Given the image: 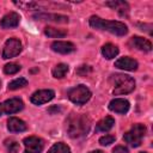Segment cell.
<instances>
[{
  "mask_svg": "<svg viewBox=\"0 0 153 153\" xmlns=\"http://www.w3.org/2000/svg\"><path fill=\"white\" fill-rule=\"evenodd\" d=\"M92 121L85 114L72 112L66 120V131L72 139H80L88 134Z\"/></svg>",
  "mask_w": 153,
  "mask_h": 153,
  "instance_id": "cell-1",
  "label": "cell"
},
{
  "mask_svg": "<svg viewBox=\"0 0 153 153\" xmlns=\"http://www.w3.org/2000/svg\"><path fill=\"white\" fill-rule=\"evenodd\" d=\"M90 25L93 29L108 31L117 36H124L128 32V27L124 23L117 22V20H105L98 16H92L90 18Z\"/></svg>",
  "mask_w": 153,
  "mask_h": 153,
  "instance_id": "cell-2",
  "label": "cell"
},
{
  "mask_svg": "<svg viewBox=\"0 0 153 153\" xmlns=\"http://www.w3.org/2000/svg\"><path fill=\"white\" fill-rule=\"evenodd\" d=\"M110 82L114 85L112 93L115 96L130 93L135 88V80L126 74H112L110 76Z\"/></svg>",
  "mask_w": 153,
  "mask_h": 153,
  "instance_id": "cell-3",
  "label": "cell"
},
{
  "mask_svg": "<svg viewBox=\"0 0 153 153\" xmlns=\"http://www.w3.org/2000/svg\"><path fill=\"white\" fill-rule=\"evenodd\" d=\"M145 134H146V127L141 123H136L130 128V130H128L123 135V140L127 143H129L131 147H139L142 142Z\"/></svg>",
  "mask_w": 153,
  "mask_h": 153,
  "instance_id": "cell-4",
  "label": "cell"
},
{
  "mask_svg": "<svg viewBox=\"0 0 153 153\" xmlns=\"http://www.w3.org/2000/svg\"><path fill=\"white\" fill-rule=\"evenodd\" d=\"M92 93L85 85H78L68 91V98L76 105H82L90 100Z\"/></svg>",
  "mask_w": 153,
  "mask_h": 153,
  "instance_id": "cell-5",
  "label": "cell"
},
{
  "mask_svg": "<svg viewBox=\"0 0 153 153\" xmlns=\"http://www.w3.org/2000/svg\"><path fill=\"white\" fill-rule=\"evenodd\" d=\"M22 49H23L22 43L18 38H16V37L8 38L5 42L4 48H2V59L7 60V59H11V57H14V56L20 54Z\"/></svg>",
  "mask_w": 153,
  "mask_h": 153,
  "instance_id": "cell-6",
  "label": "cell"
},
{
  "mask_svg": "<svg viewBox=\"0 0 153 153\" xmlns=\"http://www.w3.org/2000/svg\"><path fill=\"white\" fill-rule=\"evenodd\" d=\"M24 103L20 98H11L0 103V115H11L23 110Z\"/></svg>",
  "mask_w": 153,
  "mask_h": 153,
  "instance_id": "cell-7",
  "label": "cell"
},
{
  "mask_svg": "<svg viewBox=\"0 0 153 153\" xmlns=\"http://www.w3.org/2000/svg\"><path fill=\"white\" fill-rule=\"evenodd\" d=\"M25 153H41L44 148V141L38 136H27L23 141Z\"/></svg>",
  "mask_w": 153,
  "mask_h": 153,
  "instance_id": "cell-8",
  "label": "cell"
},
{
  "mask_svg": "<svg viewBox=\"0 0 153 153\" xmlns=\"http://www.w3.org/2000/svg\"><path fill=\"white\" fill-rule=\"evenodd\" d=\"M55 97V92L53 90H38L32 93L31 96V102L36 105H42L44 103L50 102Z\"/></svg>",
  "mask_w": 153,
  "mask_h": 153,
  "instance_id": "cell-9",
  "label": "cell"
},
{
  "mask_svg": "<svg viewBox=\"0 0 153 153\" xmlns=\"http://www.w3.org/2000/svg\"><path fill=\"white\" fill-rule=\"evenodd\" d=\"M129 108H130L129 102L123 98H115L109 103V110L117 114H127L129 111Z\"/></svg>",
  "mask_w": 153,
  "mask_h": 153,
  "instance_id": "cell-10",
  "label": "cell"
},
{
  "mask_svg": "<svg viewBox=\"0 0 153 153\" xmlns=\"http://www.w3.org/2000/svg\"><path fill=\"white\" fill-rule=\"evenodd\" d=\"M19 22H20V16L17 12H10L5 14L0 20V26L2 29H12V27H17L19 25Z\"/></svg>",
  "mask_w": 153,
  "mask_h": 153,
  "instance_id": "cell-11",
  "label": "cell"
},
{
  "mask_svg": "<svg viewBox=\"0 0 153 153\" xmlns=\"http://www.w3.org/2000/svg\"><path fill=\"white\" fill-rule=\"evenodd\" d=\"M129 45L131 48H135V49L141 50V51H151L152 50V43L148 39L140 37V36L131 37L129 41Z\"/></svg>",
  "mask_w": 153,
  "mask_h": 153,
  "instance_id": "cell-12",
  "label": "cell"
},
{
  "mask_svg": "<svg viewBox=\"0 0 153 153\" xmlns=\"http://www.w3.org/2000/svg\"><path fill=\"white\" fill-rule=\"evenodd\" d=\"M35 19L37 20H47V22H54V23H68V17L63 14H57V13H37L33 16Z\"/></svg>",
  "mask_w": 153,
  "mask_h": 153,
  "instance_id": "cell-13",
  "label": "cell"
},
{
  "mask_svg": "<svg viewBox=\"0 0 153 153\" xmlns=\"http://www.w3.org/2000/svg\"><path fill=\"white\" fill-rule=\"evenodd\" d=\"M137 61L129 57V56H123V57H120L116 62H115V67L116 68H120V69H124V71H136L137 69Z\"/></svg>",
  "mask_w": 153,
  "mask_h": 153,
  "instance_id": "cell-14",
  "label": "cell"
},
{
  "mask_svg": "<svg viewBox=\"0 0 153 153\" xmlns=\"http://www.w3.org/2000/svg\"><path fill=\"white\" fill-rule=\"evenodd\" d=\"M51 49L55 53L59 54H69L75 50V45L71 42H65V41H55L51 43Z\"/></svg>",
  "mask_w": 153,
  "mask_h": 153,
  "instance_id": "cell-15",
  "label": "cell"
},
{
  "mask_svg": "<svg viewBox=\"0 0 153 153\" xmlns=\"http://www.w3.org/2000/svg\"><path fill=\"white\" fill-rule=\"evenodd\" d=\"M26 124L23 120L17 118V117H10L7 121V129L12 133H20L26 130Z\"/></svg>",
  "mask_w": 153,
  "mask_h": 153,
  "instance_id": "cell-16",
  "label": "cell"
},
{
  "mask_svg": "<svg viewBox=\"0 0 153 153\" xmlns=\"http://www.w3.org/2000/svg\"><path fill=\"white\" fill-rule=\"evenodd\" d=\"M118 48L115 45V44H111V43H106L102 47V55L106 59V60H111L114 57L117 56L118 54Z\"/></svg>",
  "mask_w": 153,
  "mask_h": 153,
  "instance_id": "cell-17",
  "label": "cell"
},
{
  "mask_svg": "<svg viewBox=\"0 0 153 153\" xmlns=\"http://www.w3.org/2000/svg\"><path fill=\"white\" fill-rule=\"evenodd\" d=\"M114 124H115V120L111 117V116H106V117H104V118H102L98 123H97V126H96V130L97 131H109L112 127H114Z\"/></svg>",
  "mask_w": 153,
  "mask_h": 153,
  "instance_id": "cell-18",
  "label": "cell"
},
{
  "mask_svg": "<svg viewBox=\"0 0 153 153\" xmlns=\"http://www.w3.org/2000/svg\"><path fill=\"white\" fill-rule=\"evenodd\" d=\"M106 6H110L112 10H117L121 16H128V4L126 1H109Z\"/></svg>",
  "mask_w": 153,
  "mask_h": 153,
  "instance_id": "cell-19",
  "label": "cell"
},
{
  "mask_svg": "<svg viewBox=\"0 0 153 153\" xmlns=\"http://www.w3.org/2000/svg\"><path fill=\"white\" fill-rule=\"evenodd\" d=\"M44 33L48 37L51 38H62L67 35V31L63 29H57V27H53V26H45L44 27Z\"/></svg>",
  "mask_w": 153,
  "mask_h": 153,
  "instance_id": "cell-20",
  "label": "cell"
},
{
  "mask_svg": "<svg viewBox=\"0 0 153 153\" xmlns=\"http://www.w3.org/2000/svg\"><path fill=\"white\" fill-rule=\"evenodd\" d=\"M68 71H69L68 65H66V63H59L53 69V76L56 78V79H62L68 73Z\"/></svg>",
  "mask_w": 153,
  "mask_h": 153,
  "instance_id": "cell-21",
  "label": "cell"
},
{
  "mask_svg": "<svg viewBox=\"0 0 153 153\" xmlns=\"http://www.w3.org/2000/svg\"><path fill=\"white\" fill-rule=\"evenodd\" d=\"M69 152H71L69 147L63 142H57L53 145L48 151V153H69Z\"/></svg>",
  "mask_w": 153,
  "mask_h": 153,
  "instance_id": "cell-22",
  "label": "cell"
},
{
  "mask_svg": "<svg viewBox=\"0 0 153 153\" xmlns=\"http://www.w3.org/2000/svg\"><path fill=\"white\" fill-rule=\"evenodd\" d=\"M26 85H27V80L25 78H18V79H14L13 81H11L8 84V90L14 91V90L22 88V87H24Z\"/></svg>",
  "mask_w": 153,
  "mask_h": 153,
  "instance_id": "cell-23",
  "label": "cell"
},
{
  "mask_svg": "<svg viewBox=\"0 0 153 153\" xmlns=\"http://www.w3.org/2000/svg\"><path fill=\"white\" fill-rule=\"evenodd\" d=\"M4 145H5L6 149H7V152H10V153H18L19 152V143L13 139L5 140Z\"/></svg>",
  "mask_w": 153,
  "mask_h": 153,
  "instance_id": "cell-24",
  "label": "cell"
},
{
  "mask_svg": "<svg viewBox=\"0 0 153 153\" xmlns=\"http://www.w3.org/2000/svg\"><path fill=\"white\" fill-rule=\"evenodd\" d=\"M20 66L19 65H17V63H7V65H5V67H4V72H5V74H10V75H12V74H16V73H18L19 71H20Z\"/></svg>",
  "mask_w": 153,
  "mask_h": 153,
  "instance_id": "cell-25",
  "label": "cell"
},
{
  "mask_svg": "<svg viewBox=\"0 0 153 153\" xmlns=\"http://www.w3.org/2000/svg\"><path fill=\"white\" fill-rule=\"evenodd\" d=\"M115 140H116V136H115V135L105 134L104 136H102V137L99 139V143H100L102 146H109V145H111Z\"/></svg>",
  "mask_w": 153,
  "mask_h": 153,
  "instance_id": "cell-26",
  "label": "cell"
},
{
  "mask_svg": "<svg viewBox=\"0 0 153 153\" xmlns=\"http://www.w3.org/2000/svg\"><path fill=\"white\" fill-rule=\"evenodd\" d=\"M92 71V68L90 67V66H86V65H82V66H80L78 69H76V74H79V75H81V76H84V75H86V74H88L90 72Z\"/></svg>",
  "mask_w": 153,
  "mask_h": 153,
  "instance_id": "cell-27",
  "label": "cell"
},
{
  "mask_svg": "<svg viewBox=\"0 0 153 153\" xmlns=\"http://www.w3.org/2000/svg\"><path fill=\"white\" fill-rule=\"evenodd\" d=\"M112 153H129L128 148L124 147V146H116L114 149H112Z\"/></svg>",
  "mask_w": 153,
  "mask_h": 153,
  "instance_id": "cell-28",
  "label": "cell"
},
{
  "mask_svg": "<svg viewBox=\"0 0 153 153\" xmlns=\"http://www.w3.org/2000/svg\"><path fill=\"white\" fill-rule=\"evenodd\" d=\"M90 153H104V152L100 151V149H96V151H92V152H90Z\"/></svg>",
  "mask_w": 153,
  "mask_h": 153,
  "instance_id": "cell-29",
  "label": "cell"
},
{
  "mask_svg": "<svg viewBox=\"0 0 153 153\" xmlns=\"http://www.w3.org/2000/svg\"><path fill=\"white\" fill-rule=\"evenodd\" d=\"M0 86H1V81H0Z\"/></svg>",
  "mask_w": 153,
  "mask_h": 153,
  "instance_id": "cell-30",
  "label": "cell"
},
{
  "mask_svg": "<svg viewBox=\"0 0 153 153\" xmlns=\"http://www.w3.org/2000/svg\"><path fill=\"white\" fill-rule=\"evenodd\" d=\"M141 153H146V152H141Z\"/></svg>",
  "mask_w": 153,
  "mask_h": 153,
  "instance_id": "cell-31",
  "label": "cell"
}]
</instances>
